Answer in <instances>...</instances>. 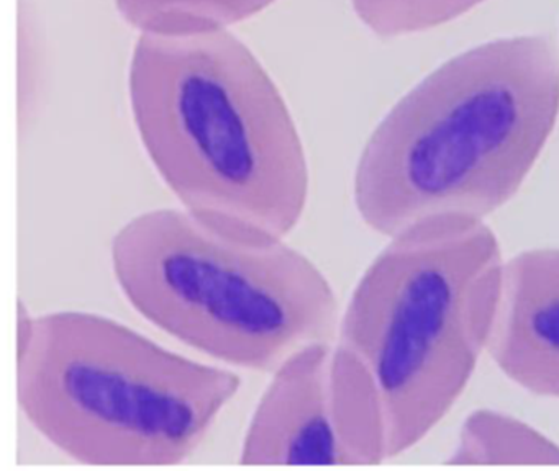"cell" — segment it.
Wrapping results in <instances>:
<instances>
[{"instance_id":"5","label":"cell","mask_w":559,"mask_h":471,"mask_svg":"<svg viewBox=\"0 0 559 471\" xmlns=\"http://www.w3.org/2000/svg\"><path fill=\"white\" fill-rule=\"evenodd\" d=\"M240 388L234 370L91 311L41 314L34 342L17 355L25 421L83 464L185 463Z\"/></svg>"},{"instance_id":"9","label":"cell","mask_w":559,"mask_h":471,"mask_svg":"<svg viewBox=\"0 0 559 471\" xmlns=\"http://www.w3.org/2000/svg\"><path fill=\"white\" fill-rule=\"evenodd\" d=\"M447 464H551L559 467V444L530 422L480 408L461 422Z\"/></svg>"},{"instance_id":"4","label":"cell","mask_w":559,"mask_h":471,"mask_svg":"<svg viewBox=\"0 0 559 471\" xmlns=\"http://www.w3.org/2000/svg\"><path fill=\"white\" fill-rule=\"evenodd\" d=\"M110 268L143 319L225 365L273 372L338 333V297L312 258L287 239L234 234L181 206L123 222Z\"/></svg>"},{"instance_id":"8","label":"cell","mask_w":559,"mask_h":471,"mask_svg":"<svg viewBox=\"0 0 559 471\" xmlns=\"http://www.w3.org/2000/svg\"><path fill=\"white\" fill-rule=\"evenodd\" d=\"M330 404L349 464L391 460L384 404L374 378L359 357L338 340H333L330 359Z\"/></svg>"},{"instance_id":"3","label":"cell","mask_w":559,"mask_h":471,"mask_svg":"<svg viewBox=\"0 0 559 471\" xmlns=\"http://www.w3.org/2000/svg\"><path fill=\"white\" fill-rule=\"evenodd\" d=\"M506 264L489 222L450 216L391 235L362 271L335 340L374 378L389 458L443 422L489 353Z\"/></svg>"},{"instance_id":"2","label":"cell","mask_w":559,"mask_h":471,"mask_svg":"<svg viewBox=\"0 0 559 471\" xmlns=\"http://www.w3.org/2000/svg\"><path fill=\"white\" fill-rule=\"evenodd\" d=\"M127 82L140 143L181 208L245 238L300 225L312 182L302 136L235 33H139Z\"/></svg>"},{"instance_id":"11","label":"cell","mask_w":559,"mask_h":471,"mask_svg":"<svg viewBox=\"0 0 559 471\" xmlns=\"http://www.w3.org/2000/svg\"><path fill=\"white\" fill-rule=\"evenodd\" d=\"M487 0H352L359 22L379 38L417 35L454 22Z\"/></svg>"},{"instance_id":"10","label":"cell","mask_w":559,"mask_h":471,"mask_svg":"<svg viewBox=\"0 0 559 471\" xmlns=\"http://www.w3.org/2000/svg\"><path fill=\"white\" fill-rule=\"evenodd\" d=\"M139 33L215 32L251 19L277 0H114Z\"/></svg>"},{"instance_id":"1","label":"cell","mask_w":559,"mask_h":471,"mask_svg":"<svg viewBox=\"0 0 559 471\" xmlns=\"http://www.w3.org/2000/svg\"><path fill=\"white\" fill-rule=\"evenodd\" d=\"M558 120L559 55L548 36L474 46L376 124L353 176L356 213L385 239L427 219L487 221L522 190Z\"/></svg>"},{"instance_id":"12","label":"cell","mask_w":559,"mask_h":471,"mask_svg":"<svg viewBox=\"0 0 559 471\" xmlns=\"http://www.w3.org/2000/svg\"><path fill=\"white\" fill-rule=\"evenodd\" d=\"M37 319L38 316L32 313L31 307L24 303V300H19L17 321H15L17 323V329H15V339H17L15 352H17V355L24 353L34 342L35 333H37Z\"/></svg>"},{"instance_id":"7","label":"cell","mask_w":559,"mask_h":471,"mask_svg":"<svg viewBox=\"0 0 559 471\" xmlns=\"http://www.w3.org/2000/svg\"><path fill=\"white\" fill-rule=\"evenodd\" d=\"M489 357L513 385L559 399V247L507 258Z\"/></svg>"},{"instance_id":"6","label":"cell","mask_w":559,"mask_h":471,"mask_svg":"<svg viewBox=\"0 0 559 471\" xmlns=\"http://www.w3.org/2000/svg\"><path fill=\"white\" fill-rule=\"evenodd\" d=\"M332 346L306 343L271 372L245 431L240 464H349L330 404Z\"/></svg>"}]
</instances>
